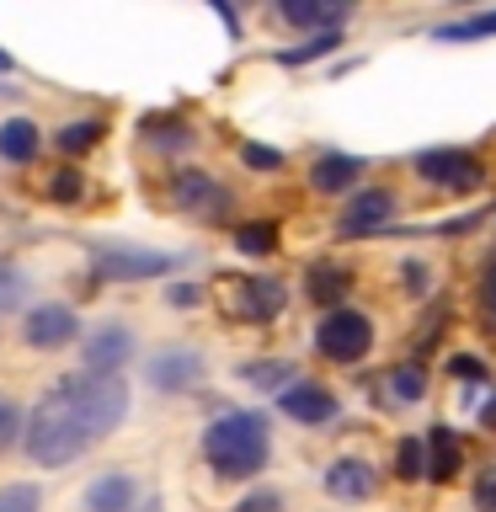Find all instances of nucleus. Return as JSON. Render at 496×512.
Listing matches in <instances>:
<instances>
[{"label":"nucleus","instance_id":"1","mask_svg":"<svg viewBox=\"0 0 496 512\" xmlns=\"http://www.w3.org/2000/svg\"><path fill=\"white\" fill-rule=\"evenodd\" d=\"M203 459L219 480H256L272 459V427L262 411H219L203 427Z\"/></svg>","mask_w":496,"mask_h":512},{"label":"nucleus","instance_id":"2","mask_svg":"<svg viewBox=\"0 0 496 512\" xmlns=\"http://www.w3.org/2000/svg\"><path fill=\"white\" fill-rule=\"evenodd\" d=\"M22 448L32 464H43V470H64V464H75L80 454L91 448L86 427H80V416L70 411V400L59 390H43L38 406L27 411V427H22Z\"/></svg>","mask_w":496,"mask_h":512},{"label":"nucleus","instance_id":"3","mask_svg":"<svg viewBox=\"0 0 496 512\" xmlns=\"http://www.w3.org/2000/svg\"><path fill=\"white\" fill-rule=\"evenodd\" d=\"M54 390L70 400V411L80 416V427H86V438L91 443H102L112 438L123 422H128V384L123 379H107V374H64L54 379Z\"/></svg>","mask_w":496,"mask_h":512},{"label":"nucleus","instance_id":"4","mask_svg":"<svg viewBox=\"0 0 496 512\" xmlns=\"http://www.w3.org/2000/svg\"><path fill=\"white\" fill-rule=\"evenodd\" d=\"M166 198L192 224H230V214H235V192L203 166H176L166 182Z\"/></svg>","mask_w":496,"mask_h":512},{"label":"nucleus","instance_id":"5","mask_svg":"<svg viewBox=\"0 0 496 512\" xmlns=\"http://www.w3.org/2000/svg\"><path fill=\"white\" fill-rule=\"evenodd\" d=\"M182 267H187L182 251H150V246H96L91 251V272L102 283H150V278H171Z\"/></svg>","mask_w":496,"mask_h":512},{"label":"nucleus","instance_id":"6","mask_svg":"<svg viewBox=\"0 0 496 512\" xmlns=\"http://www.w3.org/2000/svg\"><path fill=\"white\" fill-rule=\"evenodd\" d=\"M315 352L326 363H363L374 352V320L363 310H352V304H336L315 326Z\"/></svg>","mask_w":496,"mask_h":512},{"label":"nucleus","instance_id":"7","mask_svg":"<svg viewBox=\"0 0 496 512\" xmlns=\"http://www.w3.org/2000/svg\"><path fill=\"white\" fill-rule=\"evenodd\" d=\"M203 379H208V358L187 342H166L144 358V384H150L155 395H187V390H198Z\"/></svg>","mask_w":496,"mask_h":512},{"label":"nucleus","instance_id":"8","mask_svg":"<svg viewBox=\"0 0 496 512\" xmlns=\"http://www.w3.org/2000/svg\"><path fill=\"white\" fill-rule=\"evenodd\" d=\"M139 358V336L128 320H102L80 336V363L86 374H107V379H123V368Z\"/></svg>","mask_w":496,"mask_h":512},{"label":"nucleus","instance_id":"9","mask_svg":"<svg viewBox=\"0 0 496 512\" xmlns=\"http://www.w3.org/2000/svg\"><path fill=\"white\" fill-rule=\"evenodd\" d=\"M80 342V310L64 299H48V304H32L22 315V347L27 352H64Z\"/></svg>","mask_w":496,"mask_h":512},{"label":"nucleus","instance_id":"10","mask_svg":"<svg viewBox=\"0 0 496 512\" xmlns=\"http://www.w3.org/2000/svg\"><path fill=\"white\" fill-rule=\"evenodd\" d=\"M224 310L235 320H251V326H267V320H278L288 310V288L278 278H267V272H256V278H230L224 283Z\"/></svg>","mask_w":496,"mask_h":512},{"label":"nucleus","instance_id":"11","mask_svg":"<svg viewBox=\"0 0 496 512\" xmlns=\"http://www.w3.org/2000/svg\"><path fill=\"white\" fill-rule=\"evenodd\" d=\"M411 166H416L422 182L443 187V192H475L480 182H486V160L470 155V150H454V144H448V150H422Z\"/></svg>","mask_w":496,"mask_h":512},{"label":"nucleus","instance_id":"12","mask_svg":"<svg viewBox=\"0 0 496 512\" xmlns=\"http://www.w3.org/2000/svg\"><path fill=\"white\" fill-rule=\"evenodd\" d=\"M144 502V486L134 470H102L86 480V491H80V512H134Z\"/></svg>","mask_w":496,"mask_h":512},{"label":"nucleus","instance_id":"13","mask_svg":"<svg viewBox=\"0 0 496 512\" xmlns=\"http://www.w3.org/2000/svg\"><path fill=\"white\" fill-rule=\"evenodd\" d=\"M278 411L283 416H294L299 427H326V422H336V395L326 390V384H315V379H294L288 390L278 395Z\"/></svg>","mask_w":496,"mask_h":512},{"label":"nucleus","instance_id":"14","mask_svg":"<svg viewBox=\"0 0 496 512\" xmlns=\"http://www.w3.org/2000/svg\"><path fill=\"white\" fill-rule=\"evenodd\" d=\"M390 214H395V192L390 187H363V192H352V198H347L336 230H342V235H374V230L390 224Z\"/></svg>","mask_w":496,"mask_h":512},{"label":"nucleus","instance_id":"15","mask_svg":"<svg viewBox=\"0 0 496 512\" xmlns=\"http://www.w3.org/2000/svg\"><path fill=\"white\" fill-rule=\"evenodd\" d=\"M320 486H326V496H336V502H368V496L379 491V470L368 459H331L326 475H320Z\"/></svg>","mask_w":496,"mask_h":512},{"label":"nucleus","instance_id":"16","mask_svg":"<svg viewBox=\"0 0 496 512\" xmlns=\"http://www.w3.org/2000/svg\"><path fill=\"white\" fill-rule=\"evenodd\" d=\"M278 16L288 27H304L315 38V32H342L347 22V6H336V0H278Z\"/></svg>","mask_w":496,"mask_h":512},{"label":"nucleus","instance_id":"17","mask_svg":"<svg viewBox=\"0 0 496 512\" xmlns=\"http://www.w3.org/2000/svg\"><path fill=\"white\" fill-rule=\"evenodd\" d=\"M363 171H368V166H363L358 155H336V150H331V155H320L315 166H310V187L326 192V198H336V192H352V187H358Z\"/></svg>","mask_w":496,"mask_h":512},{"label":"nucleus","instance_id":"18","mask_svg":"<svg viewBox=\"0 0 496 512\" xmlns=\"http://www.w3.org/2000/svg\"><path fill=\"white\" fill-rule=\"evenodd\" d=\"M38 150H43V128L32 123V118L16 112V118L0 123V160H6V166H32Z\"/></svg>","mask_w":496,"mask_h":512},{"label":"nucleus","instance_id":"19","mask_svg":"<svg viewBox=\"0 0 496 512\" xmlns=\"http://www.w3.org/2000/svg\"><path fill=\"white\" fill-rule=\"evenodd\" d=\"M139 134H144V144L150 150H166V155H176V150H192V123L187 118H176V112H150V118L139 123Z\"/></svg>","mask_w":496,"mask_h":512},{"label":"nucleus","instance_id":"20","mask_svg":"<svg viewBox=\"0 0 496 512\" xmlns=\"http://www.w3.org/2000/svg\"><path fill=\"white\" fill-rule=\"evenodd\" d=\"M347 267L336 262H310V272H304V299L320 304V310H336V304L347 299Z\"/></svg>","mask_w":496,"mask_h":512},{"label":"nucleus","instance_id":"21","mask_svg":"<svg viewBox=\"0 0 496 512\" xmlns=\"http://www.w3.org/2000/svg\"><path fill=\"white\" fill-rule=\"evenodd\" d=\"M422 448H427V475H432V480H454V475H459V438H454V427L432 422L427 438H422Z\"/></svg>","mask_w":496,"mask_h":512},{"label":"nucleus","instance_id":"22","mask_svg":"<svg viewBox=\"0 0 496 512\" xmlns=\"http://www.w3.org/2000/svg\"><path fill=\"white\" fill-rule=\"evenodd\" d=\"M102 139H107V123L96 118V112H86V118H70V123L54 128V150H59V155H86V150H96Z\"/></svg>","mask_w":496,"mask_h":512},{"label":"nucleus","instance_id":"23","mask_svg":"<svg viewBox=\"0 0 496 512\" xmlns=\"http://www.w3.org/2000/svg\"><path fill=\"white\" fill-rule=\"evenodd\" d=\"M240 379L251 384V390H288V384L299 379V368L288 358H256V363H240Z\"/></svg>","mask_w":496,"mask_h":512},{"label":"nucleus","instance_id":"24","mask_svg":"<svg viewBox=\"0 0 496 512\" xmlns=\"http://www.w3.org/2000/svg\"><path fill=\"white\" fill-rule=\"evenodd\" d=\"M384 384H390V400H395V406H416V400H422L427 395V368L422 363H395L390 368V374H384Z\"/></svg>","mask_w":496,"mask_h":512},{"label":"nucleus","instance_id":"25","mask_svg":"<svg viewBox=\"0 0 496 512\" xmlns=\"http://www.w3.org/2000/svg\"><path fill=\"white\" fill-rule=\"evenodd\" d=\"M235 246H240V256H272V251H278V224H272V219L235 224Z\"/></svg>","mask_w":496,"mask_h":512},{"label":"nucleus","instance_id":"26","mask_svg":"<svg viewBox=\"0 0 496 512\" xmlns=\"http://www.w3.org/2000/svg\"><path fill=\"white\" fill-rule=\"evenodd\" d=\"M438 43H475V38H496V11H475V16H464V22H448L432 32Z\"/></svg>","mask_w":496,"mask_h":512},{"label":"nucleus","instance_id":"27","mask_svg":"<svg viewBox=\"0 0 496 512\" xmlns=\"http://www.w3.org/2000/svg\"><path fill=\"white\" fill-rule=\"evenodd\" d=\"M336 48H342V32H315L310 43H299V48H283L278 54V64H315V59H326V54H336Z\"/></svg>","mask_w":496,"mask_h":512},{"label":"nucleus","instance_id":"28","mask_svg":"<svg viewBox=\"0 0 496 512\" xmlns=\"http://www.w3.org/2000/svg\"><path fill=\"white\" fill-rule=\"evenodd\" d=\"M22 427H27V406H22V400H11V395H0V459L22 443Z\"/></svg>","mask_w":496,"mask_h":512},{"label":"nucleus","instance_id":"29","mask_svg":"<svg viewBox=\"0 0 496 512\" xmlns=\"http://www.w3.org/2000/svg\"><path fill=\"white\" fill-rule=\"evenodd\" d=\"M395 475H400V480H422V475H427V448H422V438H400V443H395Z\"/></svg>","mask_w":496,"mask_h":512},{"label":"nucleus","instance_id":"30","mask_svg":"<svg viewBox=\"0 0 496 512\" xmlns=\"http://www.w3.org/2000/svg\"><path fill=\"white\" fill-rule=\"evenodd\" d=\"M0 512H43V491L32 480H11L0 486Z\"/></svg>","mask_w":496,"mask_h":512},{"label":"nucleus","instance_id":"31","mask_svg":"<svg viewBox=\"0 0 496 512\" xmlns=\"http://www.w3.org/2000/svg\"><path fill=\"white\" fill-rule=\"evenodd\" d=\"M80 192H86V176H80L75 166H64V171L48 176V198H54V203H75Z\"/></svg>","mask_w":496,"mask_h":512},{"label":"nucleus","instance_id":"32","mask_svg":"<svg viewBox=\"0 0 496 512\" xmlns=\"http://www.w3.org/2000/svg\"><path fill=\"white\" fill-rule=\"evenodd\" d=\"M240 160H246L251 171H283V160H288V155H283V150H272V144H256V139H251V144H240Z\"/></svg>","mask_w":496,"mask_h":512},{"label":"nucleus","instance_id":"33","mask_svg":"<svg viewBox=\"0 0 496 512\" xmlns=\"http://www.w3.org/2000/svg\"><path fill=\"white\" fill-rule=\"evenodd\" d=\"M230 512H283V491H272V486H256V491H246V496H240V502H235Z\"/></svg>","mask_w":496,"mask_h":512},{"label":"nucleus","instance_id":"34","mask_svg":"<svg viewBox=\"0 0 496 512\" xmlns=\"http://www.w3.org/2000/svg\"><path fill=\"white\" fill-rule=\"evenodd\" d=\"M166 304H171V310H198V304H203V283H171Z\"/></svg>","mask_w":496,"mask_h":512},{"label":"nucleus","instance_id":"35","mask_svg":"<svg viewBox=\"0 0 496 512\" xmlns=\"http://www.w3.org/2000/svg\"><path fill=\"white\" fill-rule=\"evenodd\" d=\"M448 374H454V379H475V384H486V379H491V374H486V363L470 358V352H454V358H448Z\"/></svg>","mask_w":496,"mask_h":512},{"label":"nucleus","instance_id":"36","mask_svg":"<svg viewBox=\"0 0 496 512\" xmlns=\"http://www.w3.org/2000/svg\"><path fill=\"white\" fill-rule=\"evenodd\" d=\"M475 507L480 512H496V464H486V470L475 475Z\"/></svg>","mask_w":496,"mask_h":512},{"label":"nucleus","instance_id":"37","mask_svg":"<svg viewBox=\"0 0 496 512\" xmlns=\"http://www.w3.org/2000/svg\"><path fill=\"white\" fill-rule=\"evenodd\" d=\"M22 272H11V267H0V310H16L22 304Z\"/></svg>","mask_w":496,"mask_h":512},{"label":"nucleus","instance_id":"38","mask_svg":"<svg viewBox=\"0 0 496 512\" xmlns=\"http://www.w3.org/2000/svg\"><path fill=\"white\" fill-rule=\"evenodd\" d=\"M480 310H486V320L496 326V256L486 262V272H480Z\"/></svg>","mask_w":496,"mask_h":512},{"label":"nucleus","instance_id":"39","mask_svg":"<svg viewBox=\"0 0 496 512\" xmlns=\"http://www.w3.org/2000/svg\"><path fill=\"white\" fill-rule=\"evenodd\" d=\"M480 427H486V432H496V390H491V400H486V406H480Z\"/></svg>","mask_w":496,"mask_h":512},{"label":"nucleus","instance_id":"40","mask_svg":"<svg viewBox=\"0 0 496 512\" xmlns=\"http://www.w3.org/2000/svg\"><path fill=\"white\" fill-rule=\"evenodd\" d=\"M134 512H166V502H160V496H155V491H144V502H139Z\"/></svg>","mask_w":496,"mask_h":512},{"label":"nucleus","instance_id":"41","mask_svg":"<svg viewBox=\"0 0 496 512\" xmlns=\"http://www.w3.org/2000/svg\"><path fill=\"white\" fill-rule=\"evenodd\" d=\"M11 70H16V59L6 54V48H0V75H11Z\"/></svg>","mask_w":496,"mask_h":512},{"label":"nucleus","instance_id":"42","mask_svg":"<svg viewBox=\"0 0 496 512\" xmlns=\"http://www.w3.org/2000/svg\"><path fill=\"white\" fill-rule=\"evenodd\" d=\"M6 91H11V86H0V96H6Z\"/></svg>","mask_w":496,"mask_h":512}]
</instances>
